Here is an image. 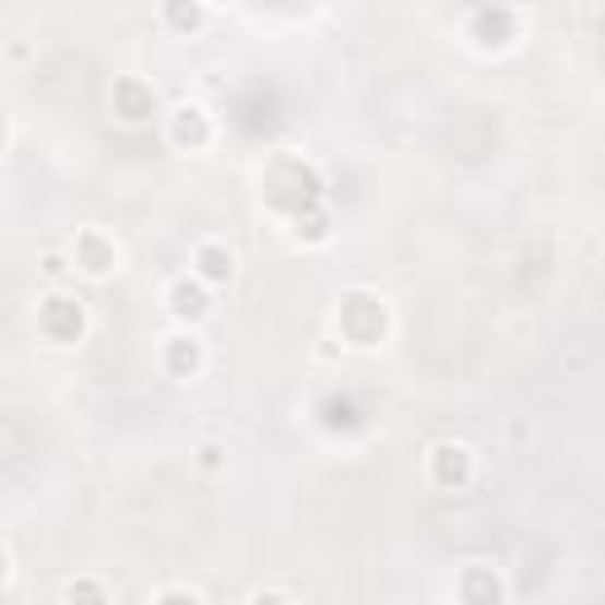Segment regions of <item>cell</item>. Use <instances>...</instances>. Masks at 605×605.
Here are the masks:
<instances>
[{
    "label": "cell",
    "instance_id": "cell-1",
    "mask_svg": "<svg viewBox=\"0 0 605 605\" xmlns=\"http://www.w3.org/2000/svg\"><path fill=\"white\" fill-rule=\"evenodd\" d=\"M38 327L48 331L52 341H76L81 331H85V308H81V298H67V294H52V298H43V308H38Z\"/></svg>",
    "mask_w": 605,
    "mask_h": 605
},
{
    "label": "cell",
    "instance_id": "cell-2",
    "mask_svg": "<svg viewBox=\"0 0 605 605\" xmlns=\"http://www.w3.org/2000/svg\"><path fill=\"white\" fill-rule=\"evenodd\" d=\"M341 317H345L351 341H359V345H373V341L383 336V302L379 298L351 294V298H345V308H341Z\"/></svg>",
    "mask_w": 605,
    "mask_h": 605
},
{
    "label": "cell",
    "instance_id": "cell-3",
    "mask_svg": "<svg viewBox=\"0 0 605 605\" xmlns=\"http://www.w3.org/2000/svg\"><path fill=\"white\" fill-rule=\"evenodd\" d=\"M430 478H436L440 487H464L473 478V450L468 444H454V440H444L430 450Z\"/></svg>",
    "mask_w": 605,
    "mask_h": 605
},
{
    "label": "cell",
    "instance_id": "cell-4",
    "mask_svg": "<svg viewBox=\"0 0 605 605\" xmlns=\"http://www.w3.org/2000/svg\"><path fill=\"white\" fill-rule=\"evenodd\" d=\"M166 302H170V312H176L180 322H204V317L213 312L209 284H199L194 275H185V280L170 284V289H166Z\"/></svg>",
    "mask_w": 605,
    "mask_h": 605
},
{
    "label": "cell",
    "instance_id": "cell-5",
    "mask_svg": "<svg viewBox=\"0 0 605 605\" xmlns=\"http://www.w3.org/2000/svg\"><path fill=\"white\" fill-rule=\"evenodd\" d=\"M71 256H76V265L85 270V275H109V270L119 265V251H114V241L105 233H95V227H85V233L76 237Z\"/></svg>",
    "mask_w": 605,
    "mask_h": 605
},
{
    "label": "cell",
    "instance_id": "cell-6",
    "mask_svg": "<svg viewBox=\"0 0 605 605\" xmlns=\"http://www.w3.org/2000/svg\"><path fill=\"white\" fill-rule=\"evenodd\" d=\"M152 109H156V91H152L147 81H138V76H119V81H114V114H123L128 123H142Z\"/></svg>",
    "mask_w": 605,
    "mask_h": 605
},
{
    "label": "cell",
    "instance_id": "cell-7",
    "mask_svg": "<svg viewBox=\"0 0 605 605\" xmlns=\"http://www.w3.org/2000/svg\"><path fill=\"white\" fill-rule=\"evenodd\" d=\"M233 270H237V261H233V251H227L223 241H199V247H194V270H190V275L199 284H227V280H233Z\"/></svg>",
    "mask_w": 605,
    "mask_h": 605
},
{
    "label": "cell",
    "instance_id": "cell-8",
    "mask_svg": "<svg viewBox=\"0 0 605 605\" xmlns=\"http://www.w3.org/2000/svg\"><path fill=\"white\" fill-rule=\"evenodd\" d=\"M209 138H213V123L199 105H180L170 114V142H176V147H204Z\"/></svg>",
    "mask_w": 605,
    "mask_h": 605
},
{
    "label": "cell",
    "instance_id": "cell-9",
    "mask_svg": "<svg viewBox=\"0 0 605 605\" xmlns=\"http://www.w3.org/2000/svg\"><path fill=\"white\" fill-rule=\"evenodd\" d=\"M459 601L464 605H501L507 592H501V578L493 568H464V578H459Z\"/></svg>",
    "mask_w": 605,
    "mask_h": 605
},
{
    "label": "cell",
    "instance_id": "cell-10",
    "mask_svg": "<svg viewBox=\"0 0 605 605\" xmlns=\"http://www.w3.org/2000/svg\"><path fill=\"white\" fill-rule=\"evenodd\" d=\"M204 365V341L190 336V331H180V336H166V369L180 373V379H190Z\"/></svg>",
    "mask_w": 605,
    "mask_h": 605
},
{
    "label": "cell",
    "instance_id": "cell-11",
    "mask_svg": "<svg viewBox=\"0 0 605 605\" xmlns=\"http://www.w3.org/2000/svg\"><path fill=\"white\" fill-rule=\"evenodd\" d=\"M67 605H109V596H105V586H99V582L85 578V582L67 586Z\"/></svg>",
    "mask_w": 605,
    "mask_h": 605
},
{
    "label": "cell",
    "instance_id": "cell-12",
    "mask_svg": "<svg viewBox=\"0 0 605 605\" xmlns=\"http://www.w3.org/2000/svg\"><path fill=\"white\" fill-rule=\"evenodd\" d=\"M162 20L180 24V28H199V24H204V5H166Z\"/></svg>",
    "mask_w": 605,
    "mask_h": 605
},
{
    "label": "cell",
    "instance_id": "cell-13",
    "mask_svg": "<svg viewBox=\"0 0 605 605\" xmlns=\"http://www.w3.org/2000/svg\"><path fill=\"white\" fill-rule=\"evenodd\" d=\"M156 605H204V601L190 592H166V596H156Z\"/></svg>",
    "mask_w": 605,
    "mask_h": 605
},
{
    "label": "cell",
    "instance_id": "cell-14",
    "mask_svg": "<svg viewBox=\"0 0 605 605\" xmlns=\"http://www.w3.org/2000/svg\"><path fill=\"white\" fill-rule=\"evenodd\" d=\"M62 270H67V261H62V256H48V261H43V275H48V280H57V275H62Z\"/></svg>",
    "mask_w": 605,
    "mask_h": 605
},
{
    "label": "cell",
    "instance_id": "cell-15",
    "mask_svg": "<svg viewBox=\"0 0 605 605\" xmlns=\"http://www.w3.org/2000/svg\"><path fill=\"white\" fill-rule=\"evenodd\" d=\"M218 454H223L218 444H204V468H218Z\"/></svg>",
    "mask_w": 605,
    "mask_h": 605
},
{
    "label": "cell",
    "instance_id": "cell-16",
    "mask_svg": "<svg viewBox=\"0 0 605 605\" xmlns=\"http://www.w3.org/2000/svg\"><path fill=\"white\" fill-rule=\"evenodd\" d=\"M251 605H289V601H284V596H256Z\"/></svg>",
    "mask_w": 605,
    "mask_h": 605
},
{
    "label": "cell",
    "instance_id": "cell-17",
    "mask_svg": "<svg viewBox=\"0 0 605 605\" xmlns=\"http://www.w3.org/2000/svg\"><path fill=\"white\" fill-rule=\"evenodd\" d=\"M5 572H10V558H5V549H0V582H5Z\"/></svg>",
    "mask_w": 605,
    "mask_h": 605
},
{
    "label": "cell",
    "instance_id": "cell-18",
    "mask_svg": "<svg viewBox=\"0 0 605 605\" xmlns=\"http://www.w3.org/2000/svg\"><path fill=\"white\" fill-rule=\"evenodd\" d=\"M0 142H5V119H0Z\"/></svg>",
    "mask_w": 605,
    "mask_h": 605
}]
</instances>
